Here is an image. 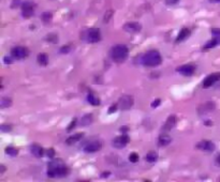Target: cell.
Segmentation results:
<instances>
[{"label":"cell","mask_w":220,"mask_h":182,"mask_svg":"<svg viewBox=\"0 0 220 182\" xmlns=\"http://www.w3.org/2000/svg\"><path fill=\"white\" fill-rule=\"evenodd\" d=\"M68 174H69V168H68L67 166H66V164L60 159L53 160L51 163L48 164L47 176L49 178H56V177L62 178V177L67 176Z\"/></svg>","instance_id":"6da1fadb"},{"label":"cell","mask_w":220,"mask_h":182,"mask_svg":"<svg viewBox=\"0 0 220 182\" xmlns=\"http://www.w3.org/2000/svg\"><path fill=\"white\" fill-rule=\"evenodd\" d=\"M117 104H118V108H120L121 110L129 109L133 105V96L129 95V94H123V95H121L119 98Z\"/></svg>","instance_id":"5b68a950"},{"label":"cell","mask_w":220,"mask_h":182,"mask_svg":"<svg viewBox=\"0 0 220 182\" xmlns=\"http://www.w3.org/2000/svg\"><path fill=\"white\" fill-rule=\"evenodd\" d=\"M123 30L126 32H130V33H137V32H140L141 29H142V26L137 23V21H129V23H126L123 25Z\"/></svg>","instance_id":"8fae6325"},{"label":"cell","mask_w":220,"mask_h":182,"mask_svg":"<svg viewBox=\"0 0 220 182\" xmlns=\"http://www.w3.org/2000/svg\"><path fill=\"white\" fill-rule=\"evenodd\" d=\"M11 105H12V100L10 98H2L0 100V107L1 108H8Z\"/></svg>","instance_id":"d4e9b609"},{"label":"cell","mask_w":220,"mask_h":182,"mask_svg":"<svg viewBox=\"0 0 220 182\" xmlns=\"http://www.w3.org/2000/svg\"><path fill=\"white\" fill-rule=\"evenodd\" d=\"M0 128H1V131L2 132H9V131H11L12 126L9 125V124H1V125H0Z\"/></svg>","instance_id":"d6a6232c"},{"label":"cell","mask_w":220,"mask_h":182,"mask_svg":"<svg viewBox=\"0 0 220 182\" xmlns=\"http://www.w3.org/2000/svg\"><path fill=\"white\" fill-rule=\"evenodd\" d=\"M196 71V67L193 64H184L182 67H178L176 69V72L180 74L185 75V76H191Z\"/></svg>","instance_id":"7c38bea8"},{"label":"cell","mask_w":220,"mask_h":182,"mask_svg":"<svg viewBox=\"0 0 220 182\" xmlns=\"http://www.w3.org/2000/svg\"><path fill=\"white\" fill-rule=\"evenodd\" d=\"M179 0H165V3L168 5H173V4H176Z\"/></svg>","instance_id":"74e56055"},{"label":"cell","mask_w":220,"mask_h":182,"mask_svg":"<svg viewBox=\"0 0 220 182\" xmlns=\"http://www.w3.org/2000/svg\"><path fill=\"white\" fill-rule=\"evenodd\" d=\"M33 12H35V8H33V4L29 1L23 3L21 5V14H23V17L25 18H30L32 15H33Z\"/></svg>","instance_id":"9c48e42d"},{"label":"cell","mask_w":220,"mask_h":182,"mask_svg":"<svg viewBox=\"0 0 220 182\" xmlns=\"http://www.w3.org/2000/svg\"><path fill=\"white\" fill-rule=\"evenodd\" d=\"M118 108V104H113L112 106L110 107V109H109V114H112V112H115Z\"/></svg>","instance_id":"e575fe53"},{"label":"cell","mask_w":220,"mask_h":182,"mask_svg":"<svg viewBox=\"0 0 220 182\" xmlns=\"http://www.w3.org/2000/svg\"><path fill=\"white\" fill-rule=\"evenodd\" d=\"M172 142V138L170 135H168V134H161L160 136H159L158 138V142H159V146L160 147H164V146H168V145L170 144V142Z\"/></svg>","instance_id":"ac0fdd59"},{"label":"cell","mask_w":220,"mask_h":182,"mask_svg":"<svg viewBox=\"0 0 220 182\" xmlns=\"http://www.w3.org/2000/svg\"><path fill=\"white\" fill-rule=\"evenodd\" d=\"M129 140H130V138H129L128 135L127 134H123V135L117 136L113 140V146L115 148H117V149H121V148L126 147L127 144L129 142Z\"/></svg>","instance_id":"52a82bcc"},{"label":"cell","mask_w":220,"mask_h":182,"mask_svg":"<svg viewBox=\"0 0 220 182\" xmlns=\"http://www.w3.org/2000/svg\"><path fill=\"white\" fill-rule=\"evenodd\" d=\"M70 51H71V45H63L59 49V53L60 54H68Z\"/></svg>","instance_id":"4dcf8cb0"},{"label":"cell","mask_w":220,"mask_h":182,"mask_svg":"<svg viewBox=\"0 0 220 182\" xmlns=\"http://www.w3.org/2000/svg\"><path fill=\"white\" fill-rule=\"evenodd\" d=\"M38 63L40 64V65H43V67H45L47 65L48 63V56L46 54L44 53H41L38 55Z\"/></svg>","instance_id":"44dd1931"},{"label":"cell","mask_w":220,"mask_h":182,"mask_svg":"<svg viewBox=\"0 0 220 182\" xmlns=\"http://www.w3.org/2000/svg\"><path fill=\"white\" fill-rule=\"evenodd\" d=\"M82 40L88 43H97L101 40V33L98 28H90L82 33Z\"/></svg>","instance_id":"277c9868"},{"label":"cell","mask_w":220,"mask_h":182,"mask_svg":"<svg viewBox=\"0 0 220 182\" xmlns=\"http://www.w3.org/2000/svg\"><path fill=\"white\" fill-rule=\"evenodd\" d=\"M76 124H78V119H73V120H72V122L70 123V124H69V126H68L67 131H68V132L72 131L73 128H74L75 126H76Z\"/></svg>","instance_id":"1f68e13d"},{"label":"cell","mask_w":220,"mask_h":182,"mask_svg":"<svg viewBox=\"0 0 220 182\" xmlns=\"http://www.w3.org/2000/svg\"><path fill=\"white\" fill-rule=\"evenodd\" d=\"M189 35H190V30L188 29V28H186V27L185 28H182V29L180 30L179 33H178V35H177L176 42L179 43V42H182V41H185Z\"/></svg>","instance_id":"d6986e66"},{"label":"cell","mask_w":220,"mask_h":182,"mask_svg":"<svg viewBox=\"0 0 220 182\" xmlns=\"http://www.w3.org/2000/svg\"><path fill=\"white\" fill-rule=\"evenodd\" d=\"M102 148V144L98 140H94V142H90L86 145L84 147V151L87 153H94V152H98L99 150H101Z\"/></svg>","instance_id":"4fadbf2b"},{"label":"cell","mask_w":220,"mask_h":182,"mask_svg":"<svg viewBox=\"0 0 220 182\" xmlns=\"http://www.w3.org/2000/svg\"><path fill=\"white\" fill-rule=\"evenodd\" d=\"M11 56L13 57L14 59L21 60V59H24L28 56V51H27L26 47L16 46V47L12 48V51H11Z\"/></svg>","instance_id":"8992f818"},{"label":"cell","mask_w":220,"mask_h":182,"mask_svg":"<svg viewBox=\"0 0 220 182\" xmlns=\"http://www.w3.org/2000/svg\"><path fill=\"white\" fill-rule=\"evenodd\" d=\"M91 122H92V116H91L90 114H88V115H85L82 118L80 124L83 126H88L89 124H91Z\"/></svg>","instance_id":"cb8c5ba5"},{"label":"cell","mask_w":220,"mask_h":182,"mask_svg":"<svg viewBox=\"0 0 220 182\" xmlns=\"http://www.w3.org/2000/svg\"><path fill=\"white\" fill-rule=\"evenodd\" d=\"M212 33L214 35H220V29H219V28H213Z\"/></svg>","instance_id":"f35d334b"},{"label":"cell","mask_w":220,"mask_h":182,"mask_svg":"<svg viewBox=\"0 0 220 182\" xmlns=\"http://www.w3.org/2000/svg\"><path fill=\"white\" fill-rule=\"evenodd\" d=\"M30 151H31V153L35 155V158H42L43 154H44V150H43V148L37 144L32 145L31 147H30Z\"/></svg>","instance_id":"e0dca14e"},{"label":"cell","mask_w":220,"mask_h":182,"mask_svg":"<svg viewBox=\"0 0 220 182\" xmlns=\"http://www.w3.org/2000/svg\"><path fill=\"white\" fill-rule=\"evenodd\" d=\"M160 103H161L160 99L155 100V101H154L153 103H151V107H153V108H157V107H158L159 105H160Z\"/></svg>","instance_id":"d590c367"},{"label":"cell","mask_w":220,"mask_h":182,"mask_svg":"<svg viewBox=\"0 0 220 182\" xmlns=\"http://www.w3.org/2000/svg\"><path fill=\"white\" fill-rule=\"evenodd\" d=\"M113 14H114V11H113V10L106 11V13L104 14V17H103V21H104L105 24H107V23H109V21L112 19Z\"/></svg>","instance_id":"4316f807"},{"label":"cell","mask_w":220,"mask_h":182,"mask_svg":"<svg viewBox=\"0 0 220 182\" xmlns=\"http://www.w3.org/2000/svg\"><path fill=\"white\" fill-rule=\"evenodd\" d=\"M4 170H5V167L3 165H1V174H3V172H4Z\"/></svg>","instance_id":"7bdbcfd3"},{"label":"cell","mask_w":220,"mask_h":182,"mask_svg":"<svg viewBox=\"0 0 220 182\" xmlns=\"http://www.w3.org/2000/svg\"><path fill=\"white\" fill-rule=\"evenodd\" d=\"M220 80V73H213L203 80V88H209L215 83Z\"/></svg>","instance_id":"30bf717a"},{"label":"cell","mask_w":220,"mask_h":182,"mask_svg":"<svg viewBox=\"0 0 220 182\" xmlns=\"http://www.w3.org/2000/svg\"><path fill=\"white\" fill-rule=\"evenodd\" d=\"M196 148L203 151H207V152H212L215 150V145L213 144L210 140H202L196 145Z\"/></svg>","instance_id":"5bb4252c"},{"label":"cell","mask_w":220,"mask_h":182,"mask_svg":"<svg viewBox=\"0 0 220 182\" xmlns=\"http://www.w3.org/2000/svg\"><path fill=\"white\" fill-rule=\"evenodd\" d=\"M45 40L47 41V42H49V43H57V40H58V37H57L56 34L52 33V34L46 35Z\"/></svg>","instance_id":"83f0119b"},{"label":"cell","mask_w":220,"mask_h":182,"mask_svg":"<svg viewBox=\"0 0 220 182\" xmlns=\"http://www.w3.org/2000/svg\"><path fill=\"white\" fill-rule=\"evenodd\" d=\"M47 156L49 159H54V156H55V150H54V149H48Z\"/></svg>","instance_id":"8d00e7d4"},{"label":"cell","mask_w":220,"mask_h":182,"mask_svg":"<svg viewBox=\"0 0 220 182\" xmlns=\"http://www.w3.org/2000/svg\"><path fill=\"white\" fill-rule=\"evenodd\" d=\"M129 54V49L126 45L123 44H118V45H115L112 48L111 51V57L115 62L117 63H121L127 59Z\"/></svg>","instance_id":"7a4b0ae2"},{"label":"cell","mask_w":220,"mask_h":182,"mask_svg":"<svg viewBox=\"0 0 220 182\" xmlns=\"http://www.w3.org/2000/svg\"><path fill=\"white\" fill-rule=\"evenodd\" d=\"M41 18H42V21H44V23H48V21L52 19V13H49V12H45V13L42 14Z\"/></svg>","instance_id":"f1b7e54d"},{"label":"cell","mask_w":220,"mask_h":182,"mask_svg":"<svg viewBox=\"0 0 220 182\" xmlns=\"http://www.w3.org/2000/svg\"><path fill=\"white\" fill-rule=\"evenodd\" d=\"M215 161H216V164H217L218 166H220V153L216 156V160Z\"/></svg>","instance_id":"60d3db41"},{"label":"cell","mask_w":220,"mask_h":182,"mask_svg":"<svg viewBox=\"0 0 220 182\" xmlns=\"http://www.w3.org/2000/svg\"><path fill=\"white\" fill-rule=\"evenodd\" d=\"M175 124H176V117H175L174 115H171V116H169L168 119H166L162 130H163V132H169L174 128Z\"/></svg>","instance_id":"9a60e30c"},{"label":"cell","mask_w":220,"mask_h":182,"mask_svg":"<svg viewBox=\"0 0 220 182\" xmlns=\"http://www.w3.org/2000/svg\"><path fill=\"white\" fill-rule=\"evenodd\" d=\"M110 172H103V174L101 175V177L102 178H107V176H110Z\"/></svg>","instance_id":"b9f144b4"},{"label":"cell","mask_w":220,"mask_h":182,"mask_svg":"<svg viewBox=\"0 0 220 182\" xmlns=\"http://www.w3.org/2000/svg\"><path fill=\"white\" fill-rule=\"evenodd\" d=\"M209 1H210V2H213V3H217V2H220V0H209Z\"/></svg>","instance_id":"ee69618b"},{"label":"cell","mask_w":220,"mask_h":182,"mask_svg":"<svg viewBox=\"0 0 220 182\" xmlns=\"http://www.w3.org/2000/svg\"><path fill=\"white\" fill-rule=\"evenodd\" d=\"M142 62L146 67H158L162 62V57L158 51H149L143 56Z\"/></svg>","instance_id":"3957f363"},{"label":"cell","mask_w":220,"mask_h":182,"mask_svg":"<svg viewBox=\"0 0 220 182\" xmlns=\"http://www.w3.org/2000/svg\"><path fill=\"white\" fill-rule=\"evenodd\" d=\"M219 44H220V37H213L210 41H208V42H207L206 44L203 46L202 51H209V49H212V48L216 47V46L219 45Z\"/></svg>","instance_id":"2e32d148"},{"label":"cell","mask_w":220,"mask_h":182,"mask_svg":"<svg viewBox=\"0 0 220 182\" xmlns=\"http://www.w3.org/2000/svg\"><path fill=\"white\" fill-rule=\"evenodd\" d=\"M3 61H4L5 64H12L13 63V57L12 56H5L4 58H3Z\"/></svg>","instance_id":"836d02e7"},{"label":"cell","mask_w":220,"mask_h":182,"mask_svg":"<svg viewBox=\"0 0 220 182\" xmlns=\"http://www.w3.org/2000/svg\"><path fill=\"white\" fill-rule=\"evenodd\" d=\"M158 153L156 152V151H149V152L146 154V156H145V159H146V161L147 162H149V163H154V162H156V161L158 160Z\"/></svg>","instance_id":"7402d4cb"},{"label":"cell","mask_w":220,"mask_h":182,"mask_svg":"<svg viewBox=\"0 0 220 182\" xmlns=\"http://www.w3.org/2000/svg\"><path fill=\"white\" fill-rule=\"evenodd\" d=\"M215 107H216V105H215L214 102L208 101V102H206V103L201 104L198 107V114L200 116H203V115H205V114H207V112L214 110Z\"/></svg>","instance_id":"ba28073f"},{"label":"cell","mask_w":220,"mask_h":182,"mask_svg":"<svg viewBox=\"0 0 220 182\" xmlns=\"http://www.w3.org/2000/svg\"><path fill=\"white\" fill-rule=\"evenodd\" d=\"M5 153L11 155V156H16V155L18 154V150L16 149V148L12 147V146H10V147L5 148Z\"/></svg>","instance_id":"484cf974"},{"label":"cell","mask_w":220,"mask_h":182,"mask_svg":"<svg viewBox=\"0 0 220 182\" xmlns=\"http://www.w3.org/2000/svg\"><path fill=\"white\" fill-rule=\"evenodd\" d=\"M21 3V0H13V3H12V8H15L16 4H19Z\"/></svg>","instance_id":"ab89813d"},{"label":"cell","mask_w":220,"mask_h":182,"mask_svg":"<svg viewBox=\"0 0 220 182\" xmlns=\"http://www.w3.org/2000/svg\"><path fill=\"white\" fill-rule=\"evenodd\" d=\"M82 137H83V133L74 134V135H72V136H70L69 138L66 139V142H67V145H73L75 142H78V140H80Z\"/></svg>","instance_id":"ffe728a7"},{"label":"cell","mask_w":220,"mask_h":182,"mask_svg":"<svg viewBox=\"0 0 220 182\" xmlns=\"http://www.w3.org/2000/svg\"><path fill=\"white\" fill-rule=\"evenodd\" d=\"M87 101H88L91 105H96V106L100 104L99 99H98V98H97L92 92H89V93L87 94Z\"/></svg>","instance_id":"603a6c76"},{"label":"cell","mask_w":220,"mask_h":182,"mask_svg":"<svg viewBox=\"0 0 220 182\" xmlns=\"http://www.w3.org/2000/svg\"><path fill=\"white\" fill-rule=\"evenodd\" d=\"M129 161H130L131 163H137V161H139V155H137V153L132 152L131 154L129 155Z\"/></svg>","instance_id":"f546056e"}]
</instances>
